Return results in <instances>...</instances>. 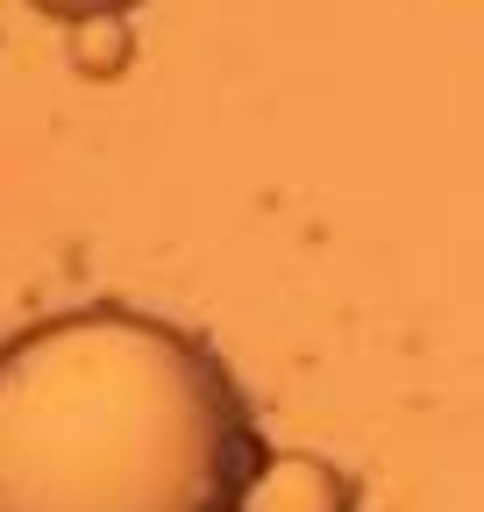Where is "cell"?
<instances>
[{
  "label": "cell",
  "instance_id": "obj_1",
  "mask_svg": "<svg viewBox=\"0 0 484 512\" xmlns=\"http://www.w3.org/2000/svg\"><path fill=\"white\" fill-rule=\"evenodd\" d=\"M264 463L228 363L136 306L0 342V512H235Z\"/></svg>",
  "mask_w": 484,
  "mask_h": 512
},
{
  "label": "cell",
  "instance_id": "obj_2",
  "mask_svg": "<svg viewBox=\"0 0 484 512\" xmlns=\"http://www.w3.org/2000/svg\"><path fill=\"white\" fill-rule=\"evenodd\" d=\"M235 512H356V477L328 456H307V448H285L250 470Z\"/></svg>",
  "mask_w": 484,
  "mask_h": 512
},
{
  "label": "cell",
  "instance_id": "obj_3",
  "mask_svg": "<svg viewBox=\"0 0 484 512\" xmlns=\"http://www.w3.org/2000/svg\"><path fill=\"white\" fill-rule=\"evenodd\" d=\"M72 29V64L86 79H114V72H129V57H136V29L121 22V15H93V22H65Z\"/></svg>",
  "mask_w": 484,
  "mask_h": 512
},
{
  "label": "cell",
  "instance_id": "obj_4",
  "mask_svg": "<svg viewBox=\"0 0 484 512\" xmlns=\"http://www.w3.org/2000/svg\"><path fill=\"white\" fill-rule=\"evenodd\" d=\"M29 8H43L57 22H93V15H129L136 0H29Z\"/></svg>",
  "mask_w": 484,
  "mask_h": 512
}]
</instances>
